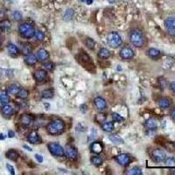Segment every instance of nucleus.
<instances>
[{"label": "nucleus", "mask_w": 175, "mask_h": 175, "mask_svg": "<svg viewBox=\"0 0 175 175\" xmlns=\"http://www.w3.org/2000/svg\"><path fill=\"white\" fill-rule=\"evenodd\" d=\"M130 43L137 47H143L146 45L147 39L144 34L138 28L132 29L129 35Z\"/></svg>", "instance_id": "nucleus-1"}, {"label": "nucleus", "mask_w": 175, "mask_h": 175, "mask_svg": "<svg viewBox=\"0 0 175 175\" xmlns=\"http://www.w3.org/2000/svg\"><path fill=\"white\" fill-rule=\"evenodd\" d=\"M65 130V123L60 120V119H54L48 123L47 125V132L50 135L56 136V135H60Z\"/></svg>", "instance_id": "nucleus-2"}, {"label": "nucleus", "mask_w": 175, "mask_h": 175, "mask_svg": "<svg viewBox=\"0 0 175 175\" xmlns=\"http://www.w3.org/2000/svg\"><path fill=\"white\" fill-rule=\"evenodd\" d=\"M19 34L24 39H31L35 34L34 27L28 23H23L19 25Z\"/></svg>", "instance_id": "nucleus-3"}, {"label": "nucleus", "mask_w": 175, "mask_h": 175, "mask_svg": "<svg viewBox=\"0 0 175 175\" xmlns=\"http://www.w3.org/2000/svg\"><path fill=\"white\" fill-rule=\"evenodd\" d=\"M107 42L109 44V46L112 48H117L119 47L122 43H123V39L120 34L117 32H111L110 34H109L107 36Z\"/></svg>", "instance_id": "nucleus-4"}, {"label": "nucleus", "mask_w": 175, "mask_h": 175, "mask_svg": "<svg viewBox=\"0 0 175 175\" xmlns=\"http://www.w3.org/2000/svg\"><path fill=\"white\" fill-rule=\"evenodd\" d=\"M47 148L50 153L55 157H63L65 155V150L56 142H52L47 144Z\"/></svg>", "instance_id": "nucleus-5"}, {"label": "nucleus", "mask_w": 175, "mask_h": 175, "mask_svg": "<svg viewBox=\"0 0 175 175\" xmlns=\"http://www.w3.org/2000/svg\"><path fill=\"white\" fill-rule=\"evenodd\" d=\"M151 157H152V160L155 161L156 163H161L164 162L165 159H166V155L165 152L162 151L161 149H154L152 150V153H151Z\"/></svg>", "instance_id": "nucleus-6"}, {"label": "nucleus", "mask_w": 175, "mask_h": 175, "mask_svg": "<svg viewBox=\"0 0 175 175\" xmlns=\"http://www.w3.org/2000/svg\"><path fill=\"white\" fill-rule=\"evenodd\" d=\"M165 27L166 28L168 34L172 37H175V18H167L165 20Z\"/></svg>", "instance_id": "nucleus-7"}, {"label": "nucleus", "mask_w": 175, "mask_h": 175, "mask_svg": "<svg viewBox=\"0 0 175 175\" xmlns=\"http://www.w3.org/2000/svg\"><path fill=\"white\" fill-rule=\"evenodd\" d=\"M116 160L119 165H123V166H127L130 163L131 159L130 157V155L126 153H121L119 155H117L116 157Z\"/></svg>", "instance_id": "nucleus-8"}, {"label": "nucleus", "mask_w": 175, "mask_h": 175, "mask_svg": "<svg viewBox=\"0 0 175 175\" xmlns=\"http://www.w3.org/2000/svg\"><path fill=\"white\" fill-rule=\"evenodd\" d=\"M94 104L95 106L96 109L99 111H104L107 109V103L104 98L101 96H97L94 99Z\"/></svg>", "instance_id": "nucleus-9"}, {"label": "nucleus", "mask_w": 175, "mask_h": 175, "mask_svg": "<svg viewBox=\"0 0 175 175\" xmlns=\"http://www.w3.org/2000/svg\"><path fill=\"white\" fill-rule=\"evenodd\" d=\"M120 56L124 60H130L134 57V51L129 47H123L120 50Z\"/></svg>", "instance_id": "nucleus-10"}, {"label": "nucleus", "mask_w": 175, "mask_h": 175, "mask_svg": "<svg viewBox=\"0 0 175 175\" xmlns=\"http://www.w3.org/2000/svg\"><path fill=\"white\" fill-rule=\"evenodd\" d=\"M34 122V117L29 114H23L19 118V123L24 127H29Z\"/></svg>", "instance_id": "nucleus-11"}, {"label": "nucleus", "mask_w": 175, "mask_h": 175, "mask_svg": "<svg viewBox=\"0 0 175 175\" xmlns=\"http://www.w3.org/2000/svg\"><path fill=\"white\" fill-rule=\"evenodd\" d=\"M65 154L71 160H75L77 159V157H78V152H77L76 148H74V147H73L71 145H68L66 147Z\"/></svg>", "instance_id": "nucleus-12"}, {"label": "nucleus", "mask_w": 175, "mask_h": 175, "mask_svg": "<svg viewBox=\"0 0 175 175\" xmlns=\"http://www.w3.org/2000/svg\"><path fill=\"white\" fill-rule=\"evenodd\" d=\"M34 77L38 82H42L46 81L47 77V70L45 69H39L36 70L34 74Z\"/></svg>", "instance_id": "nucleus-13"}, {"label": "nucleus", "mask_w": 175, "mask_h": 175, "mask_svg": "<svg viewBox=\"0 0 175 175\" xmlns=\"http://www.w3.org/2000/svg\"><path fill=\"white\" fill-rule=\"evenodd\" d=\"M27 140L30 144H40L42 142V139L41 137L36 132V131H32L28 137H27Z\"/></svg>", "instance_id": "nucleus-14"}, {"label": "nucleus", "mask_w": 175, "mask_h": 175, "mask_svg": "<svg viewBox=\"0 0 175 175\" xmlns=\"http://www.w3.org/2000/svg\"><path fill=\"white\" fill-rule=\"evenodd\" d=\"M158 104L160 109H169L172 105V100L168 97H161L159 99L158 101Z\"/></svg>", "instance_id": "nucleus-15"}, {"label": "nucleus", "mask_w": 175, "mask_h": 175, "mask_svg": "<svg viewBox=\"0 0 175 175\" xmlns=\"http://www.w3.org/2000/svg\"><path fill=\"white\" fill-rule=\"evenodd\" d=\"M89 149L91 152H93L95 154H100L104 151V145L101 142H93L90 144Z\"/></svg>", "instance_id": "nucleus-16"}, {"label": "nucleus", "mask_w": 175, "mask_h": 175, "mask_svg": "<svg viewBox=\"0 0 175 175\" xmlns=\"http://www.w3.org/2000/svg\"><path fill=\"white\" fill-rule=\"evenodd\" d=\"M147 55L151 59H152V60H158V59H159L161 57L162 53H161L160 50H159L157 48H154V47H152V48L148 49Z\"/></svg>", "instance_id": "nucleus-17"}, {"label": "nucleus", "mask_w": 175, "mask_h": 175, "mask_svg": "<svg viewBox=\"0 0 175 175\" xmlns=\"http://www.w3.org/2000/svg\"><path fill=\"white\" fill-rule=\"evenodd\" d=\"M144 126L148 129V130H157V128H158V122L154 118H149L148 120L145 121Z\"/></svg>", "instance_id": "nucleus-18"}, {"label": "nucleus", "mask_w": 175, "mask_h": 175, "mask_svg": "<svg viewBox=\"0 0 175 175\" xmlns=\"http://www.w3.org/2000/svg\"><path fill=\"white\" fill-rule=\"evenodd\" d=\"M14 113V109L12 108L11 105L5 104L3 106L2 108V114L4 115V117H12Z\"/></svg>", "instance_id": "nucleus-19"}, {"label": "nucleus", "mask_w": 175, "mask_h": 175, "mask_svg": "<svg viewBox=\"0 0 175 175\" xmlns=\"http://www.w3.org/2000/svg\"><path fill=\"white\" fill-rule=\"evenodd\" d=\"M37 58L40 61H45L49 58V53L46 49H43V48L39 49L38 52H37Z\"/></svg>", "instance_id": "nucleus-20"}, {"label": "nucleus", "mask_w": 175, "mask_h": 175, "mask_svg": "<svg viewBox=\"0 0 175 175\" xmlns=\"http://www.w3.org/2000/svg\"><path fill=\"white\" fill-rule=\"evenodd\" d=\"M38 61V58L37 56L34 54H29V55H26V57L25 59V62L28 65V66H34L37 63Z\"/></svg>", "instance_id": "nucleus-21"}, {"label": "nucleus", "mask_w": 175, "mask_h": 175, "mask_svg": "<svg viewBox=\"0 0 175 175\" xmlns=\"http://www.w3.org/2000/svg\"><path fill=\"white\" fill-rule=\"evenodd\" d=\"M54 89L50 88V89H45L41 92V97L43 99H51L54 97Z\"/></svg>", "instance_id": "nucleus-22"}, {"label": "nucleus", "mask_w": 175, "mask_h": 175, "mask_svg": "<svg viewBox=\"0 0 175 175\" xmlns=\"http://www.w3.org/2000/svg\"><path fill=\"white\" fill-rule=\"evenodd\" d=\"M7 50H8L9 54L12 55V56H16V55H18V54H19V50L18 47H17L16 45L12 44V43H10V44L8 45Z\"/></svg>", "instance_id": "nucleus-23"}, {"label": "nucleus", "mask_w": 175, "mask_h": 175, "mask_svg": "<svg viewBox=\"0 0 175 175\" xmlns=\"http://www.w3.org/2000/svg\"><path fill=\"white\" fill-rule=\"evenodd\" d=\"M0 102L3 105L8 104L9 102H10V98H9V95L6 91H1L0 92Z\"/></svg>", "instance_id": "nucleus-24"}, {"label": "nucleus", "mask_w": 175, "mask_h": 175, "mask_svg": "<svg viewBox=\"0 0 175 175\" xmlns=\"http://www.w3.org/2000/svg\"><path fill=\"white\" fill-rule=\"evenodd\" d=\"M114 128H115V126H114V124L112 122H104V124H102L103 130H104L106 132L113 131Z\"/></svg>", "instance_id": "nucleus-25"}, {"label": "nucleus", "mask_w": 175, "mask_h": 175, "mask_svg": "<svg viewBox=\"0 0 175 175\" xmlns=\"http://www.w3.org/2000/svg\"><path fill=\"white\" fill-rule=\"evenodd\" d=\"M22 45V53L25 55H29L33 53V47L30 43H23Z\"/></svg>", "instance_id": "nucleus-26"}, {"label": "nucleus", "mask_w": 175, "mask_h": 175, "mask_svg": "<svg viewBox=\"0 0 175 175\" xmlns=\"http://www.w3.org/2000/svg\"><path fill=\"white\" fill-rule=\"evenodd\" d=\"M6 158L11 159L12 161H16L19 158V153L16 152L15 150H9L8 152H6Z\"/></svg>", "instance_id": "nucleus-27"}, {"label": "nucleus", "mask_w": 175, "mask_h": 175, "mask_svg": "<svg viewBox=\"0 0 175 175\" xmlns=\"http://www.w3.org/2000/svg\"><path fill=\"white\" fill-rule=\"evenodd\" d=\"M98 56L101 59H108L110 56V52L107 48H101L98 52Z\"/></svg>", "instance_id": "nucleus-28"}, {"label": "nucleus", "mask_w": 175, "mask_h": 175, "mask_svg": "<svg viewBox=\"0 0 175 175\" xmlns=\"http://www.w3.org/2000/svg\"><path fill=\"white\" fill-rule=\"evenodd\" d=\"M109 139L110 140L112 143L116 144H122L124 143V139H123L121 137L117 136V135H110V136L109 137Z\"/></svg>", "instance_id": "nucleus-29"}, {"label": "nucleus", "mask_w": 175, "mask_h": 175, "mask_svg": "<svg viewBox=\"0 0 175 175\" xmlns=\"http://www.w3.org/2000/svg\"><path fill=\"white\" fill-rule=\"evenodd\" d=\"M19 89L20 88L17 84H15V83L11 84L9 86V88H8V93L13 95H17L18 93H19Z\"/></svg>", "instance_id": "nucleus-30"}, {"label": "nucleus", "mask_w": 175, "mask_h": 175, "mask_svg": "<svg viewBox=\"0 0 175 175\" xmlns=\"http://www.w3.org/2000/svg\"><path fill=\"white\" fill-rule=\"evenodd\" d=\"M91 163L93 164L94 165H95V166H100V165H103V162H104V159L100 157V156H98V155H95V156H93L92 158H91Z\"/></svg>", "instance_id": "nucleus-31"}, {"label": "nucleus", "mask_w": 175, "mask_h": 175, "mask_svg": "<svg viewBox=\"0 0 175 175\" xmlns=\"http://www.w3.org/2000/svg\"><path fill=\"white\" fill-rule=\"evenodd\" d=\"M80 60H81V62L82 64H85V63H89L91 61V59L89 57V55H88L85 52L82 51V53L80 54Z\"/></svg>", "instance_id": "nucleus-32"}, {"label": "nucleus", "mask_w": 175, "mask_h": 175, "mask_svg": "<svg viewBox=\"0 0 175 175\" xmlns=\"http://www.w3.org/2000/svg\"><path fill=\"white\" fill-rule=\"evenodd\" d=\"M74 11L73 9H68L64 14V19L69 21L74 18Z\"/></svg>", "instance_id": "nucleus-33"}, {"label": "nucleus", "mask_w": 175, "mask_h": 175, "mask_svg": "<svg viewBox=\"0 0 175 175\" xmlns=\"http://www.w3.org/2000/svg\"><path fill=\"white\" fill-rule=\"evenodd\" d=\"M127 174L129 175H142L143 173H142V170L140 169L139 167L138 166H135V167H132L131 169H130Z\"/></svg>", "instance_id": "nucleus-34"}, {"label": "nucleus", "mask_w": 175, "mask_h": 175, "mask_svg": "<svg viewBox=\"0 0 175 175\" xmlns=\"http://www.w3.org/2000/svg\"><path fill=\"white\" fill-rule=\"evenodd\" d=\"M165 165L168 167H174L175 166V159L173 157H166V159L164 161Z\"/></svg>", "instance_id": "nucleus-35"}, {"label": "nucleus", "mask_w": 175, "mask_h": 175, "mask_svg": "<svg viewBox=\"0 0 175 175\" xmlns=\"http://www.w3.org/2000/svg\"><path fill=\"white\" fill-rule=\"evenodd\" d=\"M10 27H11V22L8 19H4L0 23V28L3 31H6V30L10 29Z\"/></svg>", "instance_id": "nucleus-36"}, {"label": "nucleus", "mask_w": 175, "mask_h": 175, "mask_svg": "<svg viewBox=\"0 0 175 175\" xmlns=\"http://www.w3.org/2000/svg\"><path fill=\"white\" fill-rule=\"evenodd\" d=\"M84 42H85V45L89 47V49H91V50H93L95 47V41L91 38H87Z\"/></svg>", "instance_id": "nucleus-37"}, {"label": "nucleus", "mask_w": 175, "mask_h": 175, "mask_svg": "<svg viewBox=\"0 0 175 175\" xmlns=\"http://www.w3.org/2000/svg\"><path fill=\"white\" fill-rule=\"evenodd\" d=\"M18 95H19V97L21 98V99H25V98L28 97L29 92H28L27 89H23V88H20V89H19V93H18Z\"/></svg>", "instance_id": "nucleus-38"}, {"label": "nucleus", "mask_w": 175, "mask_h": 175, "mask_svg": "<svg viewBox=\"0 0 175 175\" xmlns=\"http://www.w3.org/2000/svg\"><path fill=\"white\" fill-rule=\"evenodd\" d=\"M34 36L35 38L37 39V40H39V41H42V40H44V39H45V34H44V33L41 32V31H39V30L35 31Z\"/></svg>", "instance_id": "nucleus-39"}, {"label": "nucleus", "mask_w": 175, "mask_h": 175, "mask_svg": "<svg viewBox=\"0 0 175 175\" xmlns=\"http://www.w3.org/2000/svg\"><path fill=\"white\" fill-rule=\"evenodd\" d=\"M112 119H113L114 122H117V123H122V122L124 121V118L118 113H113L112 114Z\"/></svg>", "instance_id": "nucleus-40"}, {"label": "nucleus", "mask_w": 175, "mask_h": 175, "mask_svg": "<svg viewBox=\"0 0 175 175\" xmlns=\"http://www.w3.org/2000/svg\"><path fill=\"white\" fill-rule=\"evenodd\" d=\"M106 119V116L104 114H98L95 117V120L98 123V124H103Z\"/></svg>", "instance_id": "nucleus-41"}, {"label": "nucleus", "mask_w": 175, "mask_h": 175, "mask_svg": "<svg viewBox=\"0 0 175 175\" xmlns=\"http://www.w3.org/2000/svg\"><path fill=\"white\" fill-rule=\"evenodd\" d=\"M43 67H44V69L47 71H51V70L54 69V64L53 63V62H51V61H47V63H44L43 64Z\"/></svg>", "instance_id": "nucleus-42"}, {"label": "nucleus", "mask_w": 175, "mask_h": 175, "mask_svg": "<svg viewBox=\"0 0 175 175\" xmlns=\"http://www.w3.org/2000/svg\"><path fill=\"white\" fill-rule=\"evenodd\" d=\"M13 18H14L15 20L19 21V20L22 19V14L19 12V11H16V12H13Z\"/></svg>", "instance_id": "nucleus-43"}, {"label": "nucleus", "mask_w": 175, "mask_h": 175, "mask_svg": "<svg viewBox=\"0 0 175 175\" xmlns=\"http://www.w3.org/2000/svg\"><path fill=\"white\" fill-rule=\"evenodd\" d=\"M6 167H7V169H8V171L10 172V174L12 175L15 174V170H14V168L12 167L11 165H9V164H7L6 165Z\"/></svg>", "instance_id": "nucleus-44"}, {"label": "nucleus", "mask_w": 175, "mask_h": 175, "mask_svg": "<svg viewBox=\"0 0 175 175\" xmlns=\"http://www.w3.org/2000/svg\"><path fill=\"white\" fill-rule=\"evenodd\" d=\"M35 158H36V159H37L38 162H39V163H42V162H43V157H42L41 155H39V154H35Z\"/></svg>", "instance_id": "nucleus-45"}, {"label": "nucleus", "mask_w": 175, "mask_h": 175, "mask_svg": "<svg viewBox=\"0 0 175 175\" xmlns=\"http://www.w3.org/2000/svg\"><path fill=\"white\" fill-rule=\"evenodd\" d=\"M170 117H171V118H172L173 120H174L175 121V107L171 109V111H170Z\"/></svg>", "instance_id": "nucleus-46"}, {"label": "nucleus", "mask_w": 175, "mask_h": 175, "mask_svg": "<svg viewBox=\"0 0 175 175\" xmlns=\"http://www.w3.org/2000/svg\"><path fill=\"white\" fill-rule=\"evenodd\" d=\"M169 87H170V89L172 90V92L175 94V82H171L170 85H169Z\"/></svg>", "instance_id": "nucleus-47"}, {"label": "nucleus", "mask_w": 175, "mask_h": 175, "mask_svg": "<svg viewBox=\"0 0 175 175\" xmlns=\"http://www.w3.org/2000/svg\"><path fill=\"white\" fill-rule=\"evenodd\" d=\"M80 108H81V111L83 113H85L87 111V105L86 104H82Z\"/></svg>", "instance_id": "nucleus-48"}, {"label": "nucleus", "mask_w": 175, "mask_h": 175, "mask_svg": "<svg viewBox=\"0 0 175 175\" xmlns=\"http://www.w3.org/2000/svg\"><path fill=\"white\" fill-rule=\"evenodd\" d=\"M14 136H15L14 131H13V130H9V132H8V137H9V138H14Z\"/></svg>", "instance_id": "nucleus-49"}, {"label": "nucleus", "mask_w": 175, "mask_h": 175, "mask_svg": "<svg viewBox=\"0 0 175 175\" xmlns=\"http://www.w3.org/2000/svg\"><path fill=\"white\" fill-rule=\"evenodd\" d=\"M23 147L25 148V149H26L27 151H29V152H32V151H33V149H32L31 147H29L28 145H24Z\"/></svg>", "instance_id": "nucleus-50"}, {"label": "nucleus", "mask_w": 175, "mask_h": 175, "mask_svg": "<svg viewBox=\"0 0 175 175\" xmlns=\"http://www.w3.org/2000/svg\"><path fill=\"white\" fill-rule=\"evenodd\" d=\"M87 3H88V4H91L93 3V0H87Z\"/></svg>", "instance_id": "nucleus-51"}, {"label": "nucleus", "mask_w": 175, "mask_h": 175, "mask_svg": "<svg viewBox=\"0 0 175 175\" xmlns=\"http://www.w3.org/2000/svg\"><path fill=\"white\" fill-rule=\"evenodd\" d=\"M5 139V137H4L3 134H0V139L3 140V139Z\"/></svg>", "instance_id": "nucleus-52"}, {"label": "nucleus", "mask_w": 175, "mask_h": 175, "mask_svg": "<svg viewBox=\"0 0 175 175\" xmlns=\"http://www.w3.org/2000/svg\"><path fill=\"white\" fill-rule=\"evenodd\" d=\"M115 1H116V0H109V4H114V3H115Z\"/></svg>", "instance_id": "nucleus-53"}, {"label": "nucleus", "mask_w": 175, "mask_h": 175, "mask_svg": "<svg viewBox=\"0 0 175 175\" xmlns=\"http://www.w3.org/2000/svg\"><path fill=\"white\" fill-rule=\"evenodd\" d=\"M2 43H3V41H2V39H1V37H0V47L2 46Z\"/></svg>", "instance_id": "nucleus-54"}, {"label": "nucleus", "mask_w": 175, "mask_h": 175, "mask_svg": "<svg viewBox=\"0 0 175 175\" xmlns=\"http://www.w3.org/2000/svg\"><path fill=\"white\" fill-rule=\"evenodd\" d=\"M171 172H172V174H175V169H173V170H171Z\"/></svg>", "instance_id": "nucleus-55"}, {"label": "nucleus", "mask_w": 175, "mask_h": 175, "mask_svg": "<svg viewBox=\"0 0 175 175\" xmlns=\"http://www.w3.org/2000/svg\"><path fill=\"white\" fill-rule=\"evenodd\" d=\"M79 1H80V2H84L85 0H79Z\"/></svg>", "instance_id": "nucleus-56"}, {"label": "nucleus", "mask_w": 175, "mask_h": 175, "mask_svg": "<svg viewBox=\"0 0 175 175\" xmlns=\"http://www.w3.org/2000/svg\"><path fill=\"white\" fill-rule=\"evenodd\" d=\"M1 13H2V11H1V10H0V15H1Z\"/></svg>", "instance_id": "nucleus-57"}, {"label": "nucleus", "mask_w": 175, "mask_h": 175, "mask_svg": "<svg viewBox=\"0 0 175 175\" xmlns=\"http://www.w3.org/2000/svg\"><path fill=\"white\" fill-rule=\"evenodd\" d=\"M174 18H175V17H174Z\"/></svg>", "instance_id": "nucleus-58"}]
</instances>
